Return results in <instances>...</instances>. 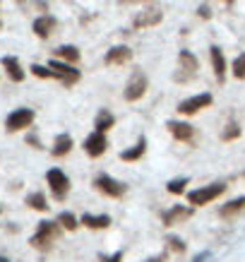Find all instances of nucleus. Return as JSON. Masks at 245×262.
I'll list each match as a JSON object with an SVG mask.
<instances>
[{
  "instance_id": "20",
  "label": "nucleus",
  "mask_w": 245,
  "mask_h": 262,
  "mask_svg": "<svg viewBox=\"0 0 245 262\" xmlns=\"http://www.w3.org/2000/svg\"><path fill=\"white\" fill-rule=\"evenodd\" d=\"M144 149H147V140H144V137H140L132 149H125L123 154H120V159H123V161H137L144 154Z\"/></svg>"
},
{
  "instance_id": "4",
  "label": "nucleus",
  "mask_w": 245,
  "mask_h": 262,
  "mask_svg": "<svg viewBox=\"0 0 245 262\" xmlns=\"http://www.w3.org/2000/svg\"><path fill=\"white\" fill-rule=\"evenodd\" d=\"M48 70L53 72V77L63 82L65 87H72V84H75V82H79V77H82V75H79V70H75V68H72V65H68V63H60V60H56V58L48 63Z\"/></svg>"
},
{
  "instance_id": "18",
  "label": "nucleus",
  "mask_w": 245,
  "mask_h": 262,
  "mask_svg": "<svg viewBox=\"0 0 245 262\" xmlns=\"http://www.w3.org/2000/svg\"><path fill=\"white\" fill-rule=\"evenodd\" d=\"M79 224H84V226H89V229H106V226H111V216L106 214H84L82 219H79Z\"/></svg>"
},
{
  "instance_id": "14",
  "label": "nucleus",
  "mask_w": 245,
  "mask_h": 262,
  "mask_svg": "<svg viewBox=\"0 0 245 262\" xmlns=\"http://www.w3.org/2000/svg\"><path fill=\"white\" fill-rule=\"evenodd\" d=\"M132 58V48L127 46H113L108 53H106V65H123Z\"/></svg>"
},
{
  "instance_id": "15",
  "label": "nucleus",
  "mask_w": 245,
  "mask_h": 262,
  "mask_svg": "<svg viewBox=\"0 0 245 262\" xmlns=\"http://www.w3.org/2000/svg\"><path fill=\"white\" fill-rule=\"evenodd\" d=\"M166 127L171 130V135H173L175 140H181V142H188V140H192V135H195L192 125H190V123H181V120H171Z\"/></svg>"
},
{
  "instance_id": "22",
  "label": "nucleus",
  "mask_w": 245,
  "mask_h": 262,
  "mask_svg": "<svg viewBox=\"0 0 245 262\" xmlns=\"http://www.w3.org/2000/svg\"><path fill=\"white\" fill-rule=\"evenodd\" d=\"M56 56L60 58V60H65L68 65H72V63H77L79 60V51L75 46H60L56 51Z\"/></svg>"
},
{
  "instance_id": "16",
  "label": "nucleus",
  "mask_w": 245,
  "mask_h": 262,
  "mask_svg": "<svg viewBox=\"0 0 245 262\" xmlns=\"http://www.w3.org/2000/svg\"><path fill=\"white\" fill-rule=\"evenodd\" d=\"M3 68L8 70V77L12 82H22L24 80V70H22V65H19V60H17L15 56H3Z\"/></svg>"
},
{
  "instance_id": "10",
  "label": "nucleus",
  "mask_w": 245,
  "mask_h": 262,
  "mask_svg": "<svg viewBox=\"0 0 245 262\" xmlns=\"http://www.w3.org/2000/svg\"><path fill=\"white\" fill-rule=\"evenodd\" d=\"M161 17H164V12L159 8H147V10H142L140 15L135 17V22H132V27L135 29H144V27H154V24H159L161 22Z\"/></svg>"
},
{
  "instance_id": "31",
  "label": "nucleus",
  "mask_w": 245,
  "mask_h": 262,
  "mask_svg": "<svg viewBox=\"0 0 245 262\" xmlns=\"http://www.w3.org/2000/svg\"><path fill=\"white\" fill-rule=\"evenodd\" d=\"M103 262H120L123 260V253H116V255H108V257H101Z\"/></svg>"
},
{
  "instance_id": "1",
  "label": "nucleus",
  "mask_w": 245,
  "mask_h": 262,
  "mask_svg": "<svg viewBox=\"0 0 245 262\" xmlns=\"http://www.w3.org/2000/svg\"><path fill=\"white\" fill-rule=\"evenodd\" d=\"M58 236H60V224L58 222H41L29 243H32L34 248H39V250H48V248L56 243Z\"/></svg>"
},
{
  "instance_id": "25",
  "label": "nucleus",
  "mask_w": 245,
  "mask_h": 262,
  "mask_svg": "<svg viewBox=\"0 0 245 262\" xmlns=\"http://www.w3.org/2000/svg\"><path fill=\"white\" fill-rule=\"evenodd\" d=\"M240 209H245V198H238V200H233V202H229L226 207H221L219 214L221 216H233V214H238Z\"/></svg>"
},
{
  "instance_id": "19",
  "label": "nucleus",
  "mask_w": 245,
  "mask_h": 262,
  "mask_svg": "<svg viewBox=\"0 0 245 262\" xmlns=\"http://www.w3.org/2000/svg\"><path fill=\"white\" fill-rule=\"evenodd\" d=\"M70 149H72V137L70 135H58L56 142H53L51 154H53V157H65V154H70Z\"/></svg>"
},
{
  "instance_id": "12",
  "label": "nucleus",
  "mask_w": 245,
  "mask_h": 262,
  "mask_svg": "<svg viewBox=\"0 0 245 262\" xmlns=\"http://www.w3.org/2000/svg\"><path fill=\"white\" fill-rule=\"evenodd\" d=\"M190 214H192V209H190V207L173 205L168 212H164V224H166V226H173V224H178V222L190 219Z\"/></svg>"
},
{
  "instance_id": "26",
  "label": "nucleus",
  "mask_w": 245,
  "mask_h": 262,
  "mask_svg": "<svg viewBox=\"0 0 245 262\" xmlns=\"http://www.w3.org/2000/svg\"><path fill=\"white\" fill-rule=\"evenodd\" d=\"M233 75H236L238 80H245V53H240L233 60Z\"/></svg>"
},
{
  "instance_id": "32",
  "label": "nucleus",
  "mask_w": 245,
  "mask_h": 262,
  "mask_svg": "<svg viewBox=\"0 0 245 262\" xmlns=\"http://www.w3.org/2000/svg\"><path fill=\"white\" fill-rule=\"evenodd\" d=\"M209 15H212V12H209V8H207V5H199V17H205V19H207Z\"/></svg>"
},
{
  "instance_id": "5",
  "label": "nucleus",
  "mask_w": 245,
  "mask_h": 262,
  "mask_svg": "<svg viewBox=\"0 0 245 262\" xmlns=\"http://www.w3.org/2000/svg\"><path fill=\"white\" fill-rule=\"evenodd\" d=\"M144 92H147V75L142 70H135L127 80V87H125V99L127 101H137L142 99Z\"/></svg>"
},
{
  "instance_id": "3",
  "label": "nucleus",
  "mask_w": 245,
  "mask_h": 262,
  "mask_svg": "<svg viewBox=\"0 0 245 262\" xmlns=\"http://www.w3.org/2000/svg\"><path fill=\"white\" fill-rule=\"evenodd\" d=\"M46 181H48V185H51V192H53L56 200L68 198V192H70V178H68L60 168H51L46 173Z\"/></svg>"
},
{
  "instance_id": "11",
  "label": "nucleus",
  "mask_w": 245,
  "mask_h": 262,
  "mask_svg": "<svg viewBox=\"0 0 245 262\" xmlns=\"http://www.w3.org/2000/svg\"><path fill=\"white\" fill-rule=\"evenodd\" d=\"M106 147H108V140H106V135H101V133H92V135L84 140V151H87L89 157H101L103 151H106Z\"/></svg>"
},
{
  "instance_id": "2",
  "label": "nucleus",
  "mask_w": 245,
  "mask_h": 262,
  "mask_svg": "<svg viewBox=\"0 0 245 262\" xmlns=\"http://www.w3.org/2000/svg\"><path fill=\"white\" fill-rule=\"evenodd\" d=\"M226 185L224 183H214V185H207V188H199V190H190L188 192V202L195 207H202V205H209L212 200H216L219 195H224Z\"/></svg>"
},
{
  "instance_id": "34",
  "label": "nucleus",
  "mask_w": 245,
  "mask_h": 262,
  "mask_svg": "<svg viewBox=\"0 0 245 262\" xmlns=\"http://www.w3.org/2000/svg\"><path fill=\"white\" fill-rule=\"evenodd\" d=\"M147 262H164V255H161V257H154V260H147Z\"/></svg>"
},
{
  "instance_id": "35",
  "label": "nucleus",
  "mask_w": 245,
  "mask_h": 262,
  "mask_svg": "<svg viewBox=\"0 0 245 262\" xmlns=\"http://www.w3.org/2000/svg\"><path fill=\"white\" fill-rule=\"evenodd\" d=\"M0 262H10V260H8V257H3V255H0Z\"/></svg>"
},
{
  "instance_id": "33",
  "label": "nucleus",
  "mask_w": 245,
  "mask_h": 262,
  "mask_svg": "<svg viewBox=\"0 0 245 262\" xmlns=\"http://www.w3.org/2000/svg\"><path fill=\"white\" fill-rule=\"evenodd\" d=\"M27 140H29V142H32V144H36V149H39V140H36V137H34V135H29V137H27Z\"/></svg>"
},
{
  "instance_id": "24",
  "label": "nucleus",
  "mask_w": 245,
  "mask_h": 262,
  "mask_svg": "<svg viewBox=\"0 0 245 262\" xmlns=\"http://www.w3.org/2000/svg\"><path fill=\"white\" fill-rule=\"evenodd\" d=\"M58 224H60L65 231H75L79 226L77 216L72 214V212H60V214H58Z\"/></svg>"
},
{
  "instance_id": "29",
  "label": "nucleus",
  "mask_w": 245,
  "mask_h": 262,
  "mask_svg": "<svg viewBox=\"0 0 245 262\" xmlns=\"http://www.w3.org/2000/svg\"><path fill=\"white\" fill-rule=\"evenodd\" d=\"M238 135H240V127H238L236 123H231V125H226V130H224L221 140H236Z\"/></svg>"
},
{
  "instance_id": "28",
  "label": "nucleus",
  "mask_w": 245,
  "mask_h": 262,
  "mask_svg": "<svg viewBox=\"0 0 245 262\" xmlns=\"http://www.w3.org/2000/svg\"><path fill=\"white\" fill-rule=\"evenodd\" d=\"M29 70H32V75L41 77V80H51V77H53V72L48 70V68H43V65H36V63H34Z\"/></svg>"
},
{
  "instance_id": "27",
  "label": "nucleus",
  "mask_w": 245,
  "mask_h": 262,
  "mask_svg": "<svg viewBox=\"0 0 245 262\" xmlns=\"http://www.w3.org/2000/svg\"><path fill=\"white\" fill-rule=\"evenodd\" d=\"M185 185H188V178H175V181H171L166 185L168 192H173V195H181L183 190H185Z\"/></svg>"
},
{
  "instance_id": "7",
  "label": "nucleus",
  "mask_w": 245,
  "mask_h": 262,
  "mask_svg": "<svg viewBox=\"0 0 245 262\" xmlns=\"http://www.w3.org/2000/svg\"><path fill=\"white\" fill-rule=\"evenodd\" d=\"M94 185H96V190H101L103 195H108V198H123V195H125V190H127L120 181H113L111 176H106V173L96 176Z\"/></svg>"
},
{
  "instance_id": "30",
  "label": "nucleus",
  "mask_w": 245,
  "mask_h": 262,
  "mask_svg": "<svg viewBox=\"0 0 245 262\" xmlns=\"http://www.w3.org/2000/svg\"><path fill=\"white\" fill-rule=\"evenodd\" d=\"M168 246L173 248V250H178V253H183V250H185V246H183L181 238H168Z\"/></svg>"
},
{
  "instance_id": "9",
  "label": "nucleus",
  "mask_w": 245,
  "mask_h": 262,
  "mask_svg": "<svg viewBox=\"0 0 245 262\" xmlns=\"http://www.w3.org/2000/svg\"><path fill=\"white\" fill-rule=\"evenodd\" d=\"M178 63H181V75H175V80L183 82V80H188V77H195V72H197L199 63H197V58L192 56L190 51H181L178 53Z\"/></svg>"
},
{
  "instance_id": "23",
  "label": "nucleus",
  "mask_w": 245,
  "mask_h": 262,
  "mask_svg": "<svg viewBox=\"0 0 245 262\" xmlns=\"http://www.w3.org/2000/svg\"><path fill=\"white\" fill-rule=\"evenodd\" d=\"M27 205L32 207V209H39V212H46L48 209V202L43 198V192H32V195H27Z\"/></svg>"
},
{
  "instance_id": "36",
  "label": "nucleus",
  "mask_w": 245,
  "mask_h": 262,
  "mask_svg": "<svg viewBox=\"0 0 245 262\" xmlns=\"http://www.w3.org/2000/svg\"><path fill=\"white\" fill-rule=\"evenodd\" d=\"M0 29H3V22H0Z\"/></svg>"
},
{
  "instance_id": "8",
  "label": "nucleus",
  "mask_w": 245,
  "mask_h": 262,
  "mask_svg": "<svg viewBox=\"0 0 245 262\" xmlns=\"http://www.w3.org/2000/svg\"><path fill=\"white\" fill-rule=\"evenodd\" d=\"M212 94H197V96H190V99H185V101L178 103V111L185 113V116H192V113L202 111V108H207V106H212Z\"/></svg>"
},
{
  "instance_id": "13",
  "label": "nucleus",
  "mask_w": 245,
  "mask_h": 262,
  "mask_svg": "<svg viewBox=\"0 0 245 262\" xmlns=\"http://www.w3.org/2000/svg\"><path fill=\"white\" fill-rule=\"evenodd\" d=\"M32 29H34V34H36L39 39H48V36H51V32L56 29V19H53L51 15L36 17V19H34V27H32Z\"/></svg>"
},
{
  "instance_id": "6",
  "label": "nucleus",
  "mask_w": 245,
  "mask_h": 262,
  "mask_svg": "<svg viewBox=\"0 0 245 262\" xmlns=\"http://www.w3.org/2000/svg\"><path fill=\"white\" fill-rule=\"evenodd\" d=\"M34 123V111L32 108H17L8 116L5 120V127H8V133H17V130H24V127H29Z\"/></svg>"
},
{
  "instance_id": "17",
  "label": "nucleus",
  "mask_w": 245,
  "mask_h": 262,
  "mask_svg": "<svg viewBox=\"0 0 245 262\" xmlns=\"http://www.w3.org/2000/svg\"><path fill=\"white\" fill-rule=\"evenodd\" d=\"M209 56H212V65H214V72H216V80L224 82V75H226V60H224L221 48L212 46L209 48Z\"/></svg>"
},
{
  "instance_id": "21",
  "label": "nucleus",
  "mask_w": 245,
  "mask_h": 262,
  "mask_svg": "<svg viewBox=\"0 0 245 262\" xmlns=\"http://www.w3.org/2000/svg\"><path fill=\"white\" fill-rule=\"evenodd\" d=\"M116 125V118H113L108 111H99V116H96V133H106V130H111V127Z\"/></svg>"
}]
</instances>
